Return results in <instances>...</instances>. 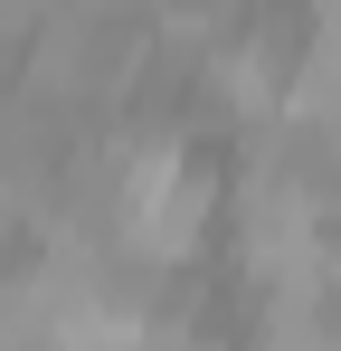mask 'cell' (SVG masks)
I'll return each instance as SVG.
<instances>
[{"instance_id":"6da1fadb","label":"cell","mask_w":341,"mask_h":351,"mask_svg":"<svg viewBox=\"0 0 341 351\" xmlns=\"http://www.w3.org/2000/svg\"><path fill=\"white\" fill-rule=\"evenodd\" d=\"M123 133H133V123H123ZM209 209H218L209 162H199V152H180V143L133 133V171H123L114 247H123V256H142L152 276H170V266H190V247L209 237Z\"/></svg>"},{"instance_id":"7a4b0ae2","label":"cell","mask_w":341,"mask_h":351,"mask_svg":"<svg viewBox=\"0 0 341 351\" xmlns=\"http://www.w3.org/2000/svg\"><path fill=\"white\" fill-rule=\"evenodd\" d=\"M152 313H133V304H95V313H76V323H57L48 351H152Z\"/></svg>"},{"instance_id":"3957f363","label":"cell","mask_w":341,"mask_h":351,"mask_svg":"<svg viewBox=\"0 0 341 351\" xmlns=\"http://www.w3.org/2000/svg\"><path fill=\"white\" fill-rule=\"evenodd\" d=\"M266 351H341V323H332V313H303V323H275V332H266Z\"/></svg>"},{"instance_id":"277c9868","label":"cell","mask_w":341,"mask_h":351,"mask_svg":"<svg viewBox=\"0 0 341 351\" xmlns=\"http://www.w3.org/2000/svg\"><path fill=\"white\" fill-rule=\"evenodd\" d=\"M19 237H29V190L0 171V276H10V247H19Z\"/></svg>"},{"instance_id":"5b68a950","label":"cell","mask_w":341,"mask_h":351,"mask_svg":"<svg viewBox=\"0 0 341 351\" xmlns=\"http://www.w3.org/2000/svg\"><path fill=\"white\" fill-rule=\"evenodd\" d=\"M313 29H323V38H341V0H313Z\"/></svg>"},{"instance_id":"8992f818","label":"cell","mask_w":341,"mask_h":351,"mask_svg":"<svg viewBox=\"0 0 341 351\" xmlns=\"http://www.w3.org/2000/svg\"><path fill=\"white\" fill-rule=\"evenodd\" d=\"M199 351H209V342H199Z\"/></svg>"}]
</instances>
